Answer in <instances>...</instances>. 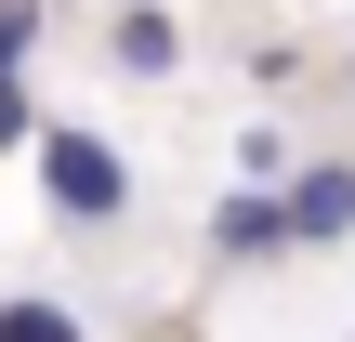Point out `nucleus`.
Instances as JSON below:
<instances>
[{"instance_id":"1","label":"nucleus","mask_w":355,"mask_h":342,"mask_svg":"<svg viewBox=\"0 0 355 342\" xmlns=\"http://www.w3.org/2000/svg\"><path fill=\"white\" fill-rule=\"evenodd\" d=\"M40 185H53L66 224H119V198H132V171H119L105 132H40Z\"/></svg>"},{"instance_id":"2","label":"nucleus","mask_w":355,"mask_h":342,"mask_svg":"<svg viewBox=\"0 0 355 342\" xmlns=\"http://www.w3.org/2000/svg\"><path fill=\"white\" fill-rule=\"evenodd\" d=\"M277 198H290V250H343V237H355V171H343V158L290 171Z\"/></svg>"},{"instance_id":"3","label":"nucleus","mask_w":355,"mask_h":342,"mask_svg":"<svg viewBox=\"0 0 355 342\" xmlns=\"http://www.w3.org/2000/svg\"><path fill=\"white\" fill-rule=\"evenodd\" d=\"M211 250H224V264H277V250H290V198H277V185H237L224 224H211Z\"/></svg>"},{"instance_id":"4","label":"nucleus","mask_w":355,"mask_h":342,"mask_svg":"<svg viewBox=\"0 0 355 342\" xmlns=\"http://www.w3.org/2000/svg\"><path fill=\"white\" fill-rule=\"evenodd\" d=\"M119 66L158 79V66H171V13H119Z\"/></svg>"},{"instance_id":"5","label":"nucleus","mask_w":355,"mask_h":342,"mask_svg":"<svg viewBox=\"0 0 355 342\" xmlns=\"http://www.w3.org/2000/svg\"><path fill=\"white\" fill-rule=\"evenodd\" d=\"M0 342H79L66 303H0Z\"/></svg>"},{"instance_id":"6","label":"nucleus","mask_w":355,"mask_h":342,"mask_svg":"<svg viewBox=\"0 0 355 342\" xmlns=\"http://www.w3.org/2000/svg\"><path fill=\"white\" fill-rule=\"evenodd\" d=\"M237 171L250 185H290V132H237Z\"/></svg>"},{"instance_id":"7","label":"nucleus","mask_w":355,"mask_h":342,"mask_svg":"<svg viewBox=\"0 0 355 342\" xmlns=\"http://www.w3.org/2000/svg\"><path fill=\"white\" fill-rule=\"evenodd\" d=\"M26 40H40V13H26V0H0V79L26 66Z\"/></svg>"},{"instance_id":"8","label":"nucleus","mask_w":355,"mask_h":342,"mask_svg":"<svg viewBox=\"0 0 355 342\" xmlns=\"http://www.w3.org/2000/svg\"><path fill=\"white\" fill-rule=\"evenodd\" d=\"M0 145H26V92L13 79H0Z\"/></svg>"},{"instance_id":"9","label":"nucleus","mask_w":355,"mask_h":342,"mask_svg":"<svg viewBox=\"0 0 355 342\" xmlns=\"http://www.w3.org/2000/svg\"><path fill=\"white\" fill-rule=\"evenodd\" d=\"M132 13H145V0H132Z\"/></svg>"}]
</instances>
